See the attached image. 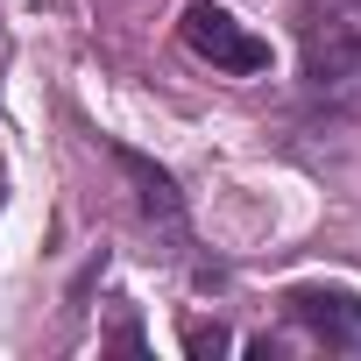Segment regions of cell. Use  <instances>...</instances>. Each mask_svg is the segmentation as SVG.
Segmentation results:
<instances>
[{
    "mask_svg": "<svg viewBox=\"0 0 361 361\" xmlns=\"http://www.w3.org/2000/svg\"><path fill=\"white\" fill-rule=\"evenodd\" d=\"M177 36H185V50H192V57H206L213 71H234V78L269 71V43H262L248 22H234L227 8H213V0H192L185 22H177Z\"/></svg>",
    "mask_w": 361,
    "mask_h": 361,
    "instance_id": "cell-1",
    "label": "cell"
},
{
    "mask_svg": "<svg viewBox=\"0 0 361 361\" xmlns=\"http://www.w3.org/2000/svg\"><path fill=\"white\" fill-rule=\"evenodd\" d=\"M283 305H290V319H298L319 347L361 354V298H354V290H340V283H298Z\"/></svg>",
    "mask_w": 361,
    "mask_h": 361,
    "instance_id": "cell-2",
    "label": "cell"
},
{
    "mask_svg": "<svg viewBox=\"0 0 361 361\" xmlns=\"http://www.w3.org/2000/svg\"><path fill=\"white\" fill-rule=\"evenodd\" d=\"M305 78L312 92H347L361 85V15H340V22H312V43H305Z\"/></svg>",
    "mask_w": 361,
    "mask_h": 361,
    "instance_id": "cell-3",
    "label": "cell"
},
{
    "mask_svg": "<svg viewBox=\"0 0 361 361\" xmlns=\"http://www.w3.org/2000/svg\"><path fill=\"white\" fill-rule=\"evenodd\" d=\"M114 163L135 177V199H142V213H156V220H177V213H185V199H177V185H170V170H156L142 149L114 142Z\"/></svg>",
    "mask_w": 361,
    "mask_h": 361,
    "instance_id": "cell-4",
    "label": "cell"
},
{
    "mask_svg": "<svg viewBox=\"0 0 361 361\" xmlns=\"http://www.w3.org/2000/svg\"><path fill=\"white\" fill-rule=\"evenodd\" d=\"M185 347H192V354H227L234 340H227L220 326H192V333H185Z\"/></svg>",
    "mask_w": 361,
    "mask_h": 361,
    "instance_id": "cell-5",
    "label": "cell"
},
{
    "mask_svg": "<svg viewBox=\"0 0 361 361\" xmlns=\"http://www.w3.org/2000/svg\"><path fill=\"white\" fill-rule=\"evenodd\" d=\"M354 8H361V0H354Z\"/></svg>",
    "mask_w": 361,
    "mask_h": 361,
    "instance_id": "cell-6",
    "label": "cell"
}]
</instances>
